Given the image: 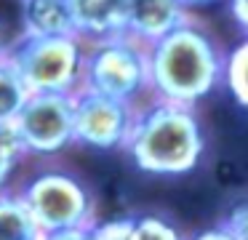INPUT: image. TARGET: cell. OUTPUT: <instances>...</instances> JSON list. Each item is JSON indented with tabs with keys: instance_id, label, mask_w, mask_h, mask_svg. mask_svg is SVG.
I'll return each instance as SVG.
<instances>
[{
	"instance_id": "obj_1",
	"label": "cell",
	"mask_w": 248,
	"mask_h": 240,
	"mask_svg": "<svg viewBox=\"0 0 248 240\" xmlns=\"http://www.w3.org/2000/svg\"><path fill=\"white\" fill-rule=\"evenodd\" d=\"M224 56L208 30L192 19L147 48L150 99L198 107L224 80Z\"/></svg>"
},
{
	"instance_id": "obj_2",
	"label": "cell",
	"mask_w": 248,
	"mask_h": 240,
	"mask_svg": "<svg viewBox=\"0 0 248 240\" xmlns=\"http://www.w3.org/2000/svg\"><path fill=\"white\" fill-rule=\"evenodd\" d=\"M123 149L144 174L182 176L203 160L205 133L192 107L147 99L136 107Z\"/></svg>"
},
{
	"instance_id": "obj_3",
	"label": "cell",
	"mask_w": 248,
	"mask_h": 240,
	"mask_svg": "<svg viewBox=\"0 0 248 240\" xmlns=\"http://www.w3.org/2000/svg\"><path fill=\"white\" fill-rule=\"evenodd\" d=\"M8 59L22 83L32 94H59L75 96L83 88V62L86 43L75 35L59 37H27L19 35L6 46Z\"/></svg>"
},
{
	"instance_id": "obj_4",
	"label": "cell",
	"mask_w": 248,
	"mask_h": 240,
	"mask_svg": "<svg viewBox=\"0 0 248 240\" xmlns=\"http://www.w3.org/2000/svg\"><path fill=\"white\" fill-rule=\"evenodd\" d=\"M83 91L139 107L150 99L147 46L128 35L88 43L83 62Z\"/></svg>"
},
{
	"instance_id": "obj_5",
	"label": "cell",
	"mask_w": 248,
	"mask_h": 240,
	"mask_svg": "<svg viewBox=\"0 0 248 240\" xmlns=\"http://www.w3.org/2000/svg\"><path fill=\"white\" fill-rule=\"evenodd\" d=\"M16 192L27 203L43 235L93 227L96 222V197L91 187L72 171H40Z\"/></svg>"
},
{
	"instance_id": "obj_6",
	"label": "cell",
	"mask_w": 248,
	"mask_h": 240,
	"mask_svg": "<svg viewBox=\"0 0 248 240\" xmlns=\"http://www.w3.org/2000/svg\"><path fill=\"white\" fill-rule=\"evenodd\" d=\"M27 155H56L75 144L72 96L32 94L11 123Z\"/></svg>"
},
{
	"instance_id": "obj_7",
	"label": "cell",
	"mask_w": 248,
	"mask_h": 240,
	"mask_svg": "<svg viewBox=\"0 0 248 240\" xmlns=\"http://www.w3.org/2000/svg\"><path fill=\"white\" fill-rule=\"evenodd\" d=\"M136 107L99 96L93 91H78L72 96V136L75 144L109 152L123 149Z\"/></svg>"
},
{
	"instance_id": "obj_8",
	"label": "cell",
	"mask_w": 248,
	"mask_h": 240,
	"mask_svg": "<svg viewBox=\"0 0 248 240\" xmlns=\"http://www.w3.org/2000/svg\"><path fill=\"white\" fill-rule=\"evenodd\" d=\"M75 37L83 43H99L125 35L128 0H67Z\"/></svg>"
},
{
	"instance_id": "obj_9",
	"label": "cell",
	"mask_w": 248,
	"mask_h": 240,
	"mask_svg": "<svg viewBox=\"0 0 248 240\" xmlns=\"http://www.w3.org/2000/svg\"><path fill=\"white\" fill-rule=\"evenodd\" d=\"M184 21H189V8L182 0H128L125 35L150 48Z\"/></svg>"
},
{
	"instance_id": "obj_10",
	"label": "cell",
	"mask_w": 248,
	"mask_h": 240,
	"mask_svg": "<svg viewBox=\"0 0 248 240\" xmlns=\"http://www.w3.org/2000/svg\"><path fill=\"white\" fill-rule=\"evenodd\" d=\"M22 35L59 37L75 35L67 0H22Z\"/></svg>"
},
{
	"instance_id": "obj_11",
	"label": "cell",
	"mask_w": 248,
	"mask_h": 240,
	"mask_svg": "<svg viewBox=\"0 0 248 240\" xmlns=\"http://www.w3.org/2000/svg\"><path fill=\"white\" fill-rule=\"evenodd\" d=\"M43 229L32 219L16 190L0 192V240H43Z\"/></svg>"
},
{
	"instance_id": "obj_12",
	"label": "cell",
	"mask_w": 248,
	"mask_h": 240,
	"mask_svg": "<svg viewBox=\"0 0 248 240\" xmlns=\"http://www.w3.org/2000/svg\"><path fill=\"white\" fill-rule=\"evenodd\" d=\"M27 99H30L27 85L22 83L16 69L8 64V59L0 53V126H11Z\"/></svg>"
},
{
	"instance_id": "obj_13",
	"label": "cell",
	"mask_w": 248,
	"mask_h": 240,
	"mask_svg": "<svg viewBox=\"0 0 248 240\" xmlns=\"http://www.w3.org/2000/svg\"><path fill=\"white\" fill-rule=\"evenodd\" d=\"M221 83L227 85L232 99L248 110V37L224 56V80Z\"/></svg>"
},
{
	"instance_id": "obj_14",
	"label": "cell",
	"mask_w": 248,
	"mask_h": 240,
	"mask_svg": "<svg viewBox=\"0 0 248 240\" xmlns=\"http://www.w3.org/2000/svg\"><path fill=\"white\" fill-rule=\"evenodd\" d=\"M24 158H27V152H24L14 126H0V192L8 190V181Z\"/></svg>"
},
{
	"instance_id": "obj_15",
	"label": "cell",
	"mask_w": 248,
	"mask_h": 240,
	"mask_svg": "<svg viewBox=\"0 0 248 240\" xmlns=\"http://www.w3.org/2000/svg\"><path fill=\"white\" fill-rule=\"evenodd\" d=\"M131 240H187L182 229L166 216L157 213H141L134 216V229H131Z\"/></svg>"
},
{
	"instance_id": "obj_16",
	"label": "cell",
	"mask_w": 248,
	"mask_h": 240,
	"mask_svg": "<svg viewBox=\"0 0 248 240\" xmlns=\"http://www.w3.org/2000/svg\"><path fill=\"white\" fill-rule=\"evenodd\" d=\"M134 229V216H118L107 222H93L91 227V240H131Z\"/></svg>"
},
{
	"instance_id": "obj_17",
	"label": "cell",
	"mask_w": 248,
	"mask_h": 240,
	"mask_svg": "<svg viewBox=\"0 0 248 240\" xmlns=\"http://www.w3.org/2000/svg\"><path fill=\"white\" fill-rule=\"evenodd\" d=\"M221 227L230 232L232 240H248V200L246 203H237V206L224 216Z\"/></svg>"
},
{
	"instance_id": "obj_18",
	"label": "cell",
	"mask_w": 248,
	"mask_h": 240,
	"mask_svg": "<svg viewBox=\"0 0 248 240\" xmlns=\"http://www.w3.org/2000/svg\"><path fill=\"white\" fill-rule=\"evenodd\" d=\"M230 11H232V19L237 21V27L248 35V0H230Z\"/></svg>"
},
{
	"instance_id": "obj_19",
	"label": "cell",
	"mask_w": 248,
	"mask_h": 240,
	"mask_svg": "<svg viewBox=\"0 0 248 240\" xmlns=\"http://www.w3.org/2000/svg\"><path fill=\"white\" fill-rule=\"evenodd\" d=\"M43 240H91V227L64 229V232H54V235H46Z\"/></svg>"
},
{
	"instance_id": "obj_20",
	"label": "cell",
	"mask_w": 248,
	"mask_h": 240,
	"mask_svg": "<svg viewBox=\"0 0 248 240\" xmlns=\"http://www.w3.org/2000/svg\"><path fill=\"white\" fill-rule=\"evenodd\" d=\"M187 240H232L230 232H227L221 224H216V227H208V229H200V232H195L192 238Z\"/></svg>"
},
{
	"instance_id": "obj_21",
	"label": "cell",
	"mask_w": 248,
	"mask_h": 240,
	"mask_svg": "<svg viewBox=\"0 0 248 240\" xmlns=\"http://www.w3.org/2000/svg\"><path fill=\"white\" fill-rule=\"evenodd\" d=\"M182 3L189 8V5H200V3H208V0H182Z\"/></svg>"
},
{
	"instance_id": "obj_22",
	"label": "cell",
	"mask_w": 248,
	"mask_h": 240,
	"mask_svg": "<svg viewBox=\"0 0 248 240\" xmlns=\"http://www.w3.org/2000/svg\"><path fill=\"white\" fill-rule=\"evenodd\" d=\"M6 51V43H3V24H0V53Z\"/></svg>"
}]
</instances>
